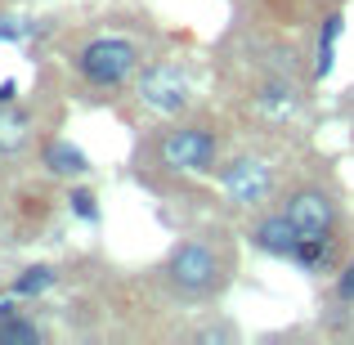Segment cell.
Here are the masks:
<instances>
[{"mask_svg":"<svg viewBox=\"0 0 354 345\" xmlns=\"http://www.w3.org/2000/svg\"><path fill=\"white\" fill-rule=\"evenodd\" d=\"M166 283L175 287L180 296H211L225 278V260L216 256L207 238H184L180 247L166 256Z\"/></svg>","mask_w":354,"mask_h":345,"instance_id":"cell-1","label":"cell"},{"mask_svg":"<svg viewBox=\"0 0 354 345\" xmlns=\"http://www.w3.org/2000/svg\"><path fill=\"white\" fill-rule=\"evenodd\" d=\"M72 63H77V72L90 81V86L113 90V86H121V81L139 68V45L126 41V36H95L90 45L77 50Z\"/></svg>","mask_w":354,"mask_h":345,"instance_id":"cell-2","label":"cell"},{"mask_svg":"<svg viewBox=\"0 0 354 345\" xmlns=\"http://www.w3.org/2000/svg\"><path fill=\"white\" fill-rule=\"evenodd\" d=\"M216 157H220V135L207 126H175L162 139V166H171V171L207 175L216 171Z\"/></svg>","mask_w":354,"mask_h":345,"instance_id":"cell-3","label":"cell"},{"mask_svg":"<svg viewBox=\"0 0 354 345\" xmlns=\"http://www.w3.org/2000/svg\"><path fill=\"white\" fill-rule=\"evenodd\" d=\"M139 99H144V108H153L162 117L180 113L189 104V77H184V68L180 63H148L139 72Z\"/></svg>","mask_w":354,"mask_h":345,"instance_id":"cell-4","label":"cell"},{"mask_svg":"<svg viewBox=\"0 0 354 345\" xmlns=\"http://www.w3.org/2000/svg\"><path fill=\"white\" fill-rule=\"evenodd\" d=\"M220 184H225V193H229L234 207L251 211L274 193V166L260 162V157H238V162H229L225 171H220Z\"/></svg>","mask_w":354,"mask_h":345,"instance_id":"cell-5","label":"cell"},{"mask_svg":"<svg viewBox=\"0 0 354 345\" xmlns=\"http://www.w3.org/2000/svg\"><path fill=\"white\" fill-rule=\"evenodd\" d=\"M287 220L296 225V233H332L337 229V220H341V207H337V198H332L328 189H314V184H305V189H296V193H287Z\"/></svg>","mask_w":354,"mask_h":345,"instance_id":"cell-6","label":"cell"},{"mask_svg":"<svg viewBox=\"0 0 354 345\" xmlns=\"http://www.w3.org/2000/svg\"><path fill=\"white\" fill-rule=\"evenodd\" d=\"M296 242H301V233L287 220V211H274V216L256 220V229H251V247L265 251V256H278V260H292Z\"/></svg>","mask_w":354,"mask_h":345,"instance_id":"cell-7","label":"cell"},{"mask_svg":"<svg viewBox=\"0 0 354 345\" xmlns=\"http://www.w3.org/2000/svg\"><path fill=\"white\" fill-rule=\"evenodd\" d=\"M251 104H256V113L265 121H287L301 108V95H296V86H287V81H269V86H260L256 95H251Z\"/></svg>","mask_w":354,"mask_h":345,"instance_id":"cell-8","label":"cell"},{"mask_svg":"<svg viewBox=\"0 0 354 345\" xmlns=\"http://www.w3.org/2000/svg\"><path fill=\"white\" fill-rule=\"evenodd\" d=\"M45 171L72 180V175H86L90 171V157L81 153L77 144H68V139H50V144H45Z\"/></svg>","mask_w":354,"mask_h":345,"instance_id":"cell-9","label":"cell"},{"mask_svg":"<svg viewBox=\"0 0 354 345\" xmlns=\"http://www.w3.org/2000/svg\"><path fill=\"white\" fill-rule=\"evenodd\" d=\"M332 251H337V238H332V233H305V238L296 242L292 260L319 274V269H328V265H332Z\"/></svg>","mask_w":354,"mask_h":345,"instance_id":"cell-10","label":"cell"},{"mask_svg":"<svg viewBox=\"0 0 354 345\" xmlns=\"http://www.w3.org/2000/svg\"><path fill=\"white\" fill-rule=\"evenodd\" d=\"M346 32V18L341 14H328L323 18V32H319V59H314V77H328L332 63H337V41Z\"/></svg>","mask_w":354,"mask_h":345,"instance_id":"cell-11","label":"cell"},{"mask_svg":"<svg viewBox=\"0 0 354 345\" xmlns=\"http://www.w3.org/2000/svg\"><path fill=\"white\" fill-rule=\"evenodd\" d=\"M27 144V113H18L14 104L0 108V153H18Z\"/></svg>","mask_w":354,"mask_h":345,"instance_id":"cell-12","label":"cell"},{"mask_svg":"<svg viewBox=\"0 0 354 345\" xmlns=\"http://www.w3.org/2000/svg\"><path fill=\"white\" fill-rule=\"evenodd\" d=\"M59 283V274H54V265H27L23 274L14 278V296H45L50 287Z\"/></svg>","mask_w":354,"mask_h":345,"instance_id":"cell-13","label":"cell"},{"mask_svg":"<svg viewBox=\"0 0 354 345\" xmlns=\"http://www.w3.org/2000/svg\"><path fill=\"white\" fill-rule=\"evenodd\" d=\"M45 332L36 328V323L18 319V314H9V319H0V345H41Z\"/></svg>","mask_w":354,"mask_h":345,"instance_id":"cell-14","label":"cell"},{"mask_svg":"<svg viewBox=\"0 0 354 345\" xmlns=\"http://www.w3.org/2000/svg\"><path fill=\"white\" fill-rule=\"evenodd\" d=\"M72 216L77 220H86V225H99V207H95V193H86V189H72Z\"/></svg>","mask_w":354,"mask_h":345,"instance_id":"cell-15","label":"cell"},{"mask_svg":"<svg viewBox=\"0 0 354 345\" xmlns=\"http://www.w3.org/2000/svg\"><path fill=\"white\" fill-rule=\"evenodd\" d=\"M337 301L341 305H354V260H346L337 274Z\"/></svg>","mask_w":354,"mask_h":345,"instance_id":"cell-16","label":"cell"},{"mask_svg":"<svg viewBox=\"0 0 354 345\" xmlns=\"http://www.w3.org/2000/svg\"><path fill=\"white\" fill-rule=\"evenodd\" d=\"M27 27L18 23V18H0V41H23Z\"/></svg>","mask_w":354,"mask_h":345,"instance_id":"cell-17","label":"cell"},{"mask_svg":"<svg viewBox=\"0 0 354 345\" xmlns=\"http://www.w3.org/2000/svg\"><path fill=\"white\" fill-rule=\"evenodd\" d=\"M14 95H18V81H0V108L14 104Z\"/></svg>","mask_w":354,"mask_h":345,"instance_id":"cell-18","label":"cell"},{"mask_svg":"<svg viewBox=\"0 0 354 345\" xmlns=\"http://www.w3.org/2000/svg\"><path fill=\"white\" fill-rule=\"evenodd\" d=\"M9 314H18V310H14V301H0V319H9Z\"/></svg>","mask_w":354,"mask_h":345,"instance_id":"cell-19","label":"cell"}]
</instances>
